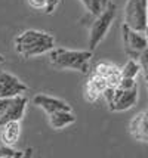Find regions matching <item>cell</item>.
Returning a JSON list of instances; mask_svg holds the SVG:
<instances>
[{
    "instance_id": "6da1fadb",
    "label": "cell",
    "mask_w": 148,
    "mask_h": 158,
    "mask_svg": "<svg viewBox=\"0 0 148 158\" xmlns=\"http://www.w3.org/2000/svg\"><path fill=\"white\" fill-rule=\"evenodd\" d=\"M55 48V39L39 30H27L15 39V52L22 58H34Z\"/></svg>"
},
{
    "instance_id": "7a4b0ae2",
    "label": "cell",
    "mask_w": 148,
    "mask_h": 158,
    "mask_svg": "<svg viewBox=\"0 0 148 158\" xmlns=\"http://www.w3.org/2000/svg\"><path fill=\"white\" fill-rule=\"evenodd\" d=\"M92 50H70V49L53 48L49 52L50 65L61 69H76L82 74H89V62Z\"/></svg>"
},
{
    "instance_id": "3957f363",
    "label": "cell",
    "mask_w": 148,
    "mask_h": 158,
    "mask_svg": "<svg viewBox=\"0 0 148 158\" xmlns=\"http://www.w3.org/2000/svg\"><path fill=\"white\" fill-rule=\"evenodd\" d=\"M116 18V5L110 2V5L95 18L89 31V49L92 52L99 46V43L105 39L108 30Z\"/></svg>"
},
{
    "instance_id": "277c9868",
    "label": "cell",
    "mask_w": 148,
    "mask_h": 158,
    "mask_svg": "<svg viewBox=\"0 0 148 158\" xmlns=\"http://www.w3.org/2000/svg\"><path fill=\"white\" fill-rule=\"evenodd\" d=\"M123 24L136 31H144L148 27V0H127L123 14Z\"/></svg>"
},
{
    "instance_id": "5b68a950",
    "label": "cell",
    "mask_w": 148,
    "mask_h": 158,
    "mask_svg": "<svg viewBox=\"0 0 148 158\" xmlns=\"http://www.w3.org/2000/svg\"><path fill=\"white\" fill-rule=\"evenodd\" d=\"M121 39H123V49L129 58L139 59L144 50L148 49V39L144 31H136L133 28L127 27L126 24L121 25Z\"/></svg>"
},
{
    "instance_id": "8992f818",
    "label": "cell",
    "mask_w": 148,
    "mask_h": 158,
    "mask_svg": "<svg viewBox=\"0 0 148 158\" xmlns=\"http://www.w3.org/2000/svg\"><path fill=\"white\" fill-rule=\"evenodd\" d=\"M138 101V86L133 89H121L116 87L113 99L108 102V110L113 112L127 111L133 106Z\"/></svg>"
},
{
    "instance_id": "52a82bcc",
    "label": "cell",
    "mask_w": 148,
    "mask_h": 158,
    "mask_svg": "<svg viewBox=\"0 0 148 158\" xmlns=\"http://www.w3.org/2000/svg\"><path fill=\"white\" fill-rule=\"evenodd\" d=\"M28 90L27 84L15 77L14 74L0 69V98H11L16 95H22Z\"/></svg>"
},
{
    "instance_id": "ba28073f",
    "label": "cell",
    "mask_w": 148,
    "mask_h": 158,
    "mask_svg": "<svg viewBox=\"0 0 148 158\" xmlns=\"http://www.w3.org/2000/svg\"><path fill=\"white\" fill-rule=\"evenodd\" d=\"M33 103L37 105L39 108H42L48 115L52 112H57V111H71V106L68 105V102L58 99V98L49 96V95H42V93H39L33 98Z\"/></svg>"
},
{
    "instance_id": "9c48e42d",
    "label": "cell",
    "mask_w": 148,
    "mask_h": 158,
    "mask_svg": "<svg viewBox=\"0 0 148 158\" xmlns=\"http://www.w3.org/2000/svg\"><path fill=\"white\" fill-rule=\"evenodd\" d=\"M130 136L139 142H148V110L136 114L129 124Z\"/></svg>"
},
{
    "instance_id": "30bf717a",
    "label": "cell",
    "mask_w": 148,
    "mask_h": 158,
    "mask_svg": "<svg viewBox=\"0 0 148 158\" xmlns=\"http://www.w3.org/2000/svg\"><path fill=\"white\" fill-rule=\"evenodd\" d=\"M95 69L105 78L110 87H117L120 81H121V78H123L121 68H119L117 65L110 64V62H99L98 65L95 67Z\"/></svg>"
},
{
    "instance_id": "8fae6325",
    "label": "cell",
    "mask_w": 148,
    "mask_h": 158,
    "mask_svg": "<svg viewBox=\"0 0 148 158\" xmlns=\"http://www.w3.org/2000/svg\"><path fill=\"white\" fill-rule=\"evenodd\" d=\"M2 130V140L7 146H15L21 135V123L18 120H11L0 126Z\"/></svg>"
},
{
    "instance_id": "7c38bea8",
    "label": "cell",
    "mask_w": 148,
    "mask_h": 158,
    "mask_svg": "<svg viewBox=\"0 0 148 158\" xmlns=\"http://www.w3.org/2000/svg\"><path fill=\"white\" fill-rule=\"evenodd\" d=\"M74 123H76V117H74L73 111H57V112L49 114V124L55 130H61Z\"/></svg>"
},
{
    "instance_id": "4fadbf2b",
    "label": "cell",
    "mask_w": 148,
    "mask_h": 158,
    "mask_svg": "<svg viewBox=\"0 0 148 158\" xmlns=\"http://www.w3.org/2000/svg\"><path fill=\"white\" fill-rule=\"evenodd\" d=\"M141 71H142V68H141V62H139V59L136 61L133 58H130V59L123 65V68H121V76L129 77V78H136V76H138Z\"/></svg>"
},
{
    "instance_id": "5bb4252c",
    "label": "cell",
    "mask_w": 148,
    "mask_h": 158,
    "mask_svg": "<svg viewBox=\"0 0 148 158\" xmlns=\"http://www.w3.org/2000/svg\"><path fill=\"white\" fill-rule=\"evenodd\" d=\"M108 5H110V0H89V7H87V10H89L92 15L98 16L104 9H107Z\"/></svg>"
},
{
    "instance_id": "9a60e30c",
    "label": "cell",
    "mask_w": 148,
    "mask_h": 158,
    "mask_svg": "<svg viewBox=\"0 0 148 158\" xmlns=\"http://www.w3.org/2000/svg\"><path fill=\"white\" fill-rule=\"evenodd\" d=\"M25 154L24 151H16L14 146H7V145H0V158H21Z\"/></svg>"
},
{
    "instance_id": "2e32d148",
    "label": "cell",
    "mask_w": 148,
    "mask_h": 158,
    "mask_svg": "<svg viewBox=\"0 0 148 158\" xmlns=\"http://www.w3.org/2000/svg\"><path fill=\"white\" fill-rule=\"evenodd\" d=\"M101 96H102L101 92H98V90L95 89L93 86H91L89 83H86L85 84V99H86V102L95 103V102H98V99Z\"/></svg>"
},
{
    "instance_id": "e0dca14e",
    "label": "cell",
    "mask_w": 148,
    "mask_h": 158,
    "mask_svg": "<svg viewBox=\"0 0 148 158\" xmlns=\"http://www.w3.org/2000/svg\"><path fill=\"white\" fill-rule=\"evenodd\" d=\"M30 6L36 9V10H44L48 9V5H49V0H28Z\"/></svg>"
},
{
    "instance_id": "ac0fdd59",
    "label": "cell",
    "mask_w": 148,
    "mask_h": 158,
    "mask_svg": "<svg viewBox=\"0 0 148 158\" xmlns=\"http://www.w3.org/2000/svg\"><path fill=\"white\" fill-rule=\"evenodd\" d=\"M136 86H138V84H136V80H135V78L123 77L117 87H121V89H133V87H136Z\"/></svg>"
},
{
    "instance_id": "d6986e66",
    "label": "cell",
    "mask_w": 148,
    "mask_h": 158,
    "mask_svg": "<svg viewBox=\"0 0 148 158\" xmlns=\"http://www.w3.org/2000/svg\"><path fill=\"white\" fill-rule=\"evenodd\" d=\"M80 2H82V3L85 5V7H86V9L89 7V0H80Z\"/></svg>"
},
{
    "instance_id": "ffe728a7",
    "label": "cell",
    "mask_w": 148,
    "mask_h": 158,
    "mask_svg": "<svg viewBox=\"0 0 148 158\" xmlns=\"http://www.w3.org/2000/svg\"><path fill=\"white\" fill-rule=\"evenodd\" d=\"M2 62H5V58H3V56L0 55V64H2Z\"/></svg>"
},
{
    "instance_id": "44dd1931",
    "label": "cell",
    "mask_w": 148,
    "mask_h": 158,
    "mask_svg": "<svg viewBox=\"0 0 148 158\" xmlns=\"http://www.w3.org/2000/svg\"><path fill=\"white\" fill-rule=\"evenodd\" d=\"M0 145H3V140H2V130H0Z\"/></svg>"
},
{
    "instance_id": "7402d4cb",
    "label": "cell",
    "mask_w": 148,
    "mask_h": 158,
    "mask_svg": "<svg viewBox=\"0 0 148 158\" xmlns=\"http://www.w3.org/2000/svg\"><path fill=\"white\" fill-rule=\"evenodd\" d=\"M145 35H147V39H148V27H147V30H145Z\"/></svg>"
},
{
    "instance_id": "603a6c76",
    "label": "cell",
    "mask_w": 148,
    "mask_h": 158,
    "mask_svg": "<svg viewBox=\"0 0 148 158\" xmlns=\"http://www.w3.org/2000/svg\"><path fill=\"white\" fill-rule=\"evenodd\" d=\"M0 126H2V124H0Z\"/></svg>"
}]
</instances>
